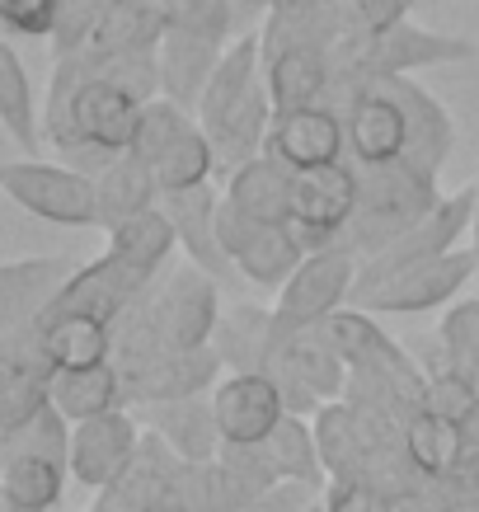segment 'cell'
I'll return each mask as SVG.
<instances>
[{
	"instance_id": "1",
	"label": "cell",
	"mask_w": 479,
	"mask_h": 512,
	"mask_svg": "<svg viewBox=\"0 0 479 512\" xmlns=\"http://www.w3.org/2000/svg\"><path fill=\"white\" fill-rule=\"evenodd\" d=\"M221 325V292L217 278L202 273L198 264H170L155 287L141 296L137 306L118 320V367L146 362L160 353H193V348H212Z\"/></svg>"
},
{
	"instance_id": "2",
	"label": "cell",
	"mask_w": 479,
	"mask_h": 512,
	"mask_svg": "<svg viewBox=\"0 0 479 512\" xmlns=\"http://www.w3.org/2000/svg\"><path fill=\"white\" fill-rule=\"evenodd\" d=\"M470 57H475L470 38L423 29L414 19H404V24H390L376 33H343L334 47V85H343V99H348L353 90H367V85L409 80L414 71L470 62Z\"/></svg>"
},
{
	"instance_id": "3",
	"label": "cell",
	"mask_w": 479,
	"mask_h": 512,
	"mask_svg": "<svg viewBox=\"0 0 479 512\" xmlns=\"http://www.w3.org/2000/svg\"><path fill=\"white\" fill-rule=\"evenodd\" d=\"M447 198L437 179L418 174L414 165H376V170H357V207L353 221L343 231V249L357 264L381 259L390 245H400L404 235L414 231L418 221L433 212L437 202Z\"/></svg>"
},
{
	"instance_id": "4",
	"label": "cell",
	"mask_w": 479,
	"mask_h": 512,
	"mask_svg": "<svg viewBox=\"0 0 479 512\" xmlns=\"http://www.w3.org/2000/svg\"><path fill=\"white\" fill-rule=\"evenodd\" d=\"M479 273L475 249H456L447 259H428V264H409L386 278H357L353 287V311L367 315H418L451 306V296Z\"/></svg>"
},
{
	"instance_id": "5",
	"label": "cell",
	"mask_w": 479,
	"mask_h": 512,
	"mask_svg": "<svg viewBox=\"0 0 479 512\" xmlns=\"http://www.w3.org/2000/svg\"><path fill=\"white\" fill-rule=\"evenodd\" d=\"M0 188L5 198L33 212L38 221L90 231L99 226V193L94 179L76 165H47V160H10L0 165Z\"/></svg>"
},
{
	"instance_id": "6",
	"label": "cell",
	"mask_w": 479,
	"mask_h": 512,
	"mask_svg": "<svg viewBox=\"0 0 479 512\" xmlns=\"http://www.w3.org/2000/svg\"><path fill=\"white\" fill-rule=\"evenodd\" d=\"M357 273H362V264H357L343 245L310 254L306 264L296 268V278L278 292V306H273L278 339H292V334L320 329V325H329L339 311H348V306H353Z\"/></svg>"
},
{
	"instance_id": "7",
	"label": "cell",
	"mask_w": 479,
	"mask_h": 512,
	"mask_svg": "<svg viewBox=\"0 0 479 512\" xmlns=\"http://www.w3.org/2000/svg\"><path fill=\"white\" fill-rule=\"evenodd\" d=\"M357 207V165L339 160L292 179V235L306 254L339 249Z\"/></svg>"
},
{
	"instance_id": "8",
	"label": "cell",
	"mask_w": 479,
	"mask_h": 512,
	"mask_svg": "<svg viewBox=\"0 0 479 512\" xmlns=\"http://www.w3.org/2000/svg\"><path fill=\"white\" fill-rule=\"evenodd\" d=\"M221 245H226L240 278L254 287H278V292L310 259L292 235V226H259V221L240 217L231 202H221Z\"/></svg>"
},
{
	"instance_id": "9",
	"label": "cell",
	"mask_w": 479,
	"mask_h": 512,
	"mask_svg": "<svg viewBox=\"0 0 479 512\" xmlns=\"http://www.w3.org/2000/svg\"><path fill=\"white\" fill-rule=\"evenodd\" d=\"M475 202H479L475 184L456 188L451 198H442L428 217L418 221L414 231L404 235L400 245H390L381 259L362 264L357 278H386V273H400V268H409V264H428V259H447V254H456L461 240L475 235Z\"/></svg>"
},
{
	"instance_id": "10",
	"label": "cell",
	"mask_w": 479,
	"mask_h": 512,
	"mask_svg": "<svg viewBox=\"0 0 479 512\" xmlns=\"http://www.w3.org/2000/svg\"><path fill=\"white\" fill-rule=\"evenodd\" d=\"M221 353L217 348H193V353H160L146 357V362H132V367H118L127 386V404H170V400H198V395H212V390L226 381L221 376Z\"/></svg>"
},
{
	"instance_id": "11",
	"label": "cell",
	"mask_w": 479,
	"mask_h": 512,
	"mask_svg": "<svg viewBox=\"0 0 479 512\" xmlns=\"http://www.w3.org/2000/svg\"><path fill=\"white\" fill-rule=\"evenodd\" d=\"M212 409L226 447H263L287 419L278 381L268 372H226V381L212 390Z\"/></svg>"
},
{
	"instance_id": "12",
	"label": "cell",
	"mask_w": 479,
	"mask_h": 512,
	"mask_svg": "<svg viewBox=\"0 0 479 512\" xmlns=\"http://www.w3.org/2000/svg\"><path fill=\"white\" fill-rule=\"evenodd\" d=\"M80 273L76 259L66 254H43V259H19L0 268V334L38 329L43 315L57 306L66 282Z\"/></svg>"
},
{
	"instance_id": "13",
	"label": "cell",
	"mask_w": 479,
	"mask_h": 512,
	"mask_svg": "<svg viewBox=\"0 0 479 512\" xmlns=\"http://www.w3.org/2000/svg\"><path fill=\"white\" fill-rule=\"evenodd\" d=\"M141 437L146 433L137 428V419L127 409L76 423V437H71V475H76V484L109 494L113 484L123 480V470L132 466V456L141 451Z\"/></svg>"
},
{
	"instance_id": "14",
	"label": "cell",
	"mask_w": 479,
	"mask_h": 512,
	"mask_svg": "<svg viewBox=\"0 0 479 512\" xmlns=\"http://www.w3.org/2000/svg\"><path fill=\"white\" fill-rule=\"evenodd\" d=\"M343 151H348V123H343L339 109H301V113H282L273 123V137H268V156L282 160L292 174H310L325 170V165H339Z\"/></svg>"
},
{
	"instance_id": "15",
	"label": "cell",
	"mask_w": 479,
	"mask_h": 512,
	"mask_svg": "<svg viewBox=\"0 0 479 512\" xmlns=\"http://www.w3.org/2000/svg\"><path fill=\"white\" fill-rule=\"evenodd\" d=\"M343 123H348V151L357 170L395 165L404 160V113L386 85H367L343 99Z\"/></svg>"
},
{
	"instance_id": "16",
	"label": "cell",
	"mask_w": 479,
	"mask_h": 512,
	"mask_svg": "<svg viewBox=\"0 0 479 512\" xmlns=\"http://www.w3.org/2000/svg\"><path fill=\"white\" fill-rule=\"evenodd\" d=\"M221 193L212 184L207 188H188V193H165L160 198V212L170 217L174 235H179V249H184L188 264H198L202 273L212 278H231L235 264L226 245H221Z\"/></svg>"
},
{
	"instance_id": "17",
	"label": "cell",
	"mask_w": 479,
	"mask_h": 512,
	"mask_svg": "<svg viewBox=\"0 0 479 512\" xmlns=\"http://www.w3.org/2000/svg\"><path fill=\"white\" fill-rule=\"evenodd\" d=\"M386 90L395 94V104H400V113H404V165H414L418 174L437 179L442 165L451 160V146H456V123H451V113L442 109L414 76L386 80Z\"/></svg>"
},
{
	"instance_id": "18",
	"label": "cell",
	"mask_w": 479,
	"mask_h": 512,
	"mask_svg": "<svg viewBox=\"0 0 479 512\" xmlns=\"http://www.w3.org/2000/svg\"><path fill=\"white\" fill-rule=\"evenodd\" d=\"M221 57H226V43L198 38L188 29H170L165 43H160V99H170L174 109L198 118V104L207 85H212V76H217Z\"/></svg>"
},
{
	"instance_id": "19",
	"label": "cell",
	"mask_w": 479,
	"mask_h": 512,
	"mask_svg": "<svg viewBox=\"0 0 479 512\" xmlns=\"http://www.w3.org/2000/svg\"><path fill=\"white\" fill-rule=\"evenodd\" d=\"M263 80L273 94V109L282 113H301V109H320L325 90L334 85V52L320 47H292L278 57H263Z\"/></svg>"
},
{
	"instance_id": "20",
	"label": "cell",
	"mask_w": 479,
	"mask_h": 512,
	"mask_svg": "<svg viewBox=\"0 0 479 512\" xmlns=\"http://www.w3.org/2000/svg\"><path fill=\"white\" fill-rule=\"evenodd\" d=\"M151 433L160 437L179 461H188V466H212L221 456V447H226V442H221V428H217L212 395L151 404Z\"/></svg>"
},
{
	"instance_id": "21",
	"label": "cell",
	"mask_w": 479,
	"mask_h": 512,
	"mask_svg": "<svg viewBox=\"0 0 479 512\" xmlns=\"http://www.w3.org/2000/svg\"><path fill=\"white\" fill-rule=\"evenodd\" d=\"M94 193H99V231H109V235L118 226H127L132 217H141V212H155L160 198H165L155 170L146 160L132 156V151L94 174Z\"/></svg>"
},
{
	"instance_id": "22",
	"label": "cell",
	"mask_w": 479,
	"mask_h": 512,
	"mask_svg": "<svg viewBox=\"0 0 479 512\" xmlns=\"http://www.w3.org/2000/svg\"><path fill=\"white\" fill-rule=\"evenodd\" d=\"M212 348L221 353L226 372H268V357L278 348V320H273L268 306L235 301V306L221 311Z\"/></svg>"
},
{
	"instance_id": "23",
	"label": "cell",
	"mask_w": 479,
	"mask_h": 512,
	"mask_svg": "<svg viewBox=\"0 0 479 512\" xmlns=\"http://www.w3.org/2000/svg\"><path fill=\"white\" fill-rule=\"evenodd\" d=\"M43 334V353L52 357L57 372H90V367H109L118 357V334L104 320L90 315H52L38 325Z\"/></svg>"
},
{
	"instance_id": "24",
	"label": "cell",
	"mask_w": 479,
	"mask_h": 512,
	"mask_svg": "<svg viewBox=\"0 0 479 512\" xmlns=\"http://www.w3.org/2000/svg\"><path fill=\"white\" fill-rule=\"evenodd\" d=\"M292 179L296 174L263 151L254 165L235 174L226 184V202L240 217L259 221V226H292Z\"/></svg>"
},
{
	"instance_id": "25",
	"label": "cell",
	"mask_w": 479,
	"mask_h": 512,
	"mask_svg": "<svg viewBox=\"0 0 479 512\" xmlns=\"http://www.w3.org/2000/svg\"><path fill=\"white\" fill-rule=\"evenodd\" d=\"M179 466L184 461L155 433H146L141 437V451L132 456V466L104 494V503H113V508H123V512H165V498H170V484L179 475Z\"/></svg>"
},
{
	"instance_id": "26",
	"label": "cell",
	"mask_w": 479,
	"mask_h": 512,
	"mask_svg": "<svg viewBox=\"0 0 479 512\" xmlns=\"http://www.w3.org/2000/svg\"><path fill=\"white\" fill-rule=\"evenodd\" d=\"M0 123L19 151L38 156V146L47 141L43 104H38V85L29 80V66L15 43H0Z\"/></svg>"
},
{
	"instance_id": "27",
	"label": "cell",
	"mask_w": 479,
	"mask_h": 512,
	"mask_svg": "<svg viewBox=\"0 0 479 512\" xmlns=\"http://www.w3.org/2000/svg\"><path fill=\"white\" fill-rule=\"evenodd\" d=\"M165 33H170V19L165 10L155 5V0H118L104 24L94 29L90 47L94 57H132V52H160L165 43Z\"/></svg>"
},
{
	"instance_id": "28",
	"label": "cell",
	"mask_w": 479,
	"mask_h": 512,
	"mask_svg": "<svg viewBox=\"0 0 479 512\" xmlns=\"http://www.w3.org/2000/svg\"><path fill=\"white\" fill-rule=\"evenodd\" d=\"M52 404L66 414V423H90V419H104V414L127 409V386H123L118 362L90 367V372H57Z\"/></svg>"
},
{
	"instance_id": "29",
	"label": "cell",
	"mask_w": 479,
	"mask_h": 512,
	"mask_svg": "<svg viewBox=\"0 0 479 512\" xmlns=\"http://www.w3.org/2000/svg\"><path fill=\"white\" fill-rule=\"evenodd\" d=\"M71 470L43 456H0V512H43L57 508Z\"/></svg>"
},
{
	"instance_id": "30",
	"label": "cell",
	"mask_w": 479,
	"mask_h": 512,
	"mask_svg": "<svg viewBox=\"0 0 479 512\" xmlns=\"http://www.w3.org/2000/svg\"><path fill=\"white\" fill-rule=\"evenodd\" d=\"M263 451H268V461H273L282 484H296V489H310V494H315V489L329 480L320 442H315V423L310 419H292V414H287V419L278 423V433L263 442Z\"/></svg>"
},
{
	"instance_id": "31",
	"label": "cell",
	"mask_w": 479,
	"mask_h": 512,
	"mask_svg": "<svg viewBox=\"0 0 479 512\" xmlns=\"http://www.w3.org/2000/svg\"><path fill=\"white\" fill-rule=\"evenodd\" d=\"M404 461H409V475H418V480H447L456 470V423L433 414L428 404L414 409L404 423Z\"/></svg>"
},
{
	"instance_id": "32",
	"label": "cell",
	"mask_w": 479,
	"mask_h": 512,
	"mask_svg": "<svg viewBox=\"0 0 479 512\" xmlns=\"http://www.w3.org/2000/svg\"><path fill=\"white\" fill-rule=\"evenodd\" d=\"M109 249L123 254L127 264H137L141 273L160 278V273L170 268L174 249H179V235H174L170 217L155 207V212H141V217H132L127 226H118V231L109 235Z\"/></svg>"
},
{
	"instance_id": "33",
	"label": "cell",
	"mask_w": 479,
	"mask_h": 512,
	"mask_svg": "<svg viewBox=\"0 0 479 512\" xmlns=\"http://www.w3.org/2000/svg\"><path fill=\"white\" fill-rule=\"evenodd\" d=\"M160 179V193H188V188H207L217 179V156H212V141L202 127H188L184 137L174 141L165 156L151 165Z\"/></svg>"
},
{
	"instance_id": "34",
	"label": "cell",
	"mask_w": 479,
	"mask_h": 512,
	"mask_svg": "<svg viewBox=\"0 0 479 512\" xmlns=\"http://www.w3.org/2000/svg\"><path fill=\"white\" fill-rule=\"evenodd\" d=\"M71 437H76V423H66L62 409L47 404L29 423L0 433V456H43V461H62L71 470Z\"/></svg>"
},
{
	"instance_id": "35",
	"label": "cell",
	"mask_w": 479,
	"mask_h": 512,
	"mask_svg": "<svg viewBox=\"0 0 479 512\" xmlns=\"http://www.w3.org/2000/svg\"><path fill=\"white\" fill-rule=\"evenodd\" d=\"M447 367L479 395V301H456L437 325Z\"/></svg>"
},
{
	"instance_id": "36",
	"label": "cell",
	"mask_w": 479,
	"mask_h": 512,
	"mask_svg": "<svg viewBox=\"0 0 479 512\" xmlns=\"http://www.w3.org/2000/svg\"><path fill=\"white\" fill-rule=\"evenodd\" d=\"M170 29H188L198 38H212V43H226L231 47V29L240 19V5L235 0H155Z\"/></svg>"
},
{
	"instance_id": "37",
	"label": "cell",
	"mask_w": 479,
	"mask_h": 512,
	"mask_svg": "<svg viewBox=\"0 0 479 512\" xmlns=\"http://www.w3.org/2000/svg\"><path fill=\"white\" fill-rule=\"evenodd\" d=\"M188 127H198V118L184 109H174L170 99H155V104H146L141 109V127H137V141H132V156L146 160V165H155V160L170 151L174 141L184 137Z\"/></svg>"
},
{
	"instance_id": "38",
	"label": "cell",
	"mask_w": 479,
	"mask_h": 512,
	"mask_svg": "<svg viewBox=\"0 0 479 512\" xmlns=\"http://www.w3.org/2000/svg\"><path fill=\"white\" fill-rule=\"evenodd\" d=\"M57 15H62V0H0V24L10 38H57Z\"/></svg>"
},
{
	"instance_id": "39",
	"label": "cell",
	"mask_w": 479,
	"mask_h": 512,
	"mask_svg": "<svg viewBox=\"0 0 479 512\" xmlns=\"http://www.w3.org/2000/svg\"><path fill=\"white\" fill-rule=\"evenodd\" d=\"M343 5V29L348 33H376L390 24H404L418 0H339Z\"/></svg>"
},
{
	"instance_id": "40",
	"label": "cell",
	"mask_w": 479,
	"mask_h": 512,
	"mask_svg": "<svg viewBox=\"0 0 479 512\" xmlns=\"http://www.w3.org/2000/svg\"><path fill=\"white\" fill-rule=\"evenodd\" d=\"M325 512H390V498L371 484H329Z\"/></svg>"
},
{
	"instance_id": "41",
	"label": "cell",
	"mask_w": 479,
	"mask_h": 512,
	"mask_svg": "<svg viewBox=\"0 0 479 512\" xmlns=\"http://www.w3.org/2000/svg\"><path fill=\"white\" fill-rule=\"evenodd\" d=\"M456 470H479V400L456 419Z\"/></svg>"
},
{
	"instance_id": "42",
	"label": "cell",
	"mask_w": 479,
	"mask_h": 512,
	"mask_svg": "<svg viewBox=\"0 0 479 512\" xmlns=\"http://www.w3.org/2000/svg\"><path fill=\"white\" fill-rule=\"evenodd\" d=\"M310 508V489H296V484H282L273 498H263L259 508L249 512H306Z\"/></svg>"
},
{
	"instance_id": "43",
	"label": "cell",
	"mask_w": 479,
	"mask_h": 512,
	"mask_svg": "<svg viewBox=\"0 0 479 512\" xmlns=\"http://www.w3.org/2000/svg\"><path fill=\"white\" fill-rule=\"evenodd\" d=\"M479 188V184H475ZM470 249H475V259H479V202H475V235H470Z\"/></svg>"
},
{
	"instance_id": "44",
	"label": "cell",
	"mask_w": 479,
	"mask_h": 512,
	"mask_svg": "<svg viewBox=\"0 0 479 512\" xmlns=\"http://www.w3.org/2000/svg\"><path fill=\"white\" fill-rule=\"evenodd\" d=\"M90 512H123V508H113V503H104V498H99V503H94Z\"/></svg>"
},
{
	"instance_id": "45",
	"label": "cell",
	"mask_w": 479,
	"mask_h": 512,
	"mask_svg": "<svg viewBox=\"0 0 479 512\" xmlns=\"http://www.w3.org/2000/svg\"><path fill=\"white\" fill-rule=\"evenodd\" d=\"M43 512H57V508H43Z\"/></svg>"
},
{
	"instance_id": "46",
	"label": "cell",
	"mask_w": 479,
	"mask_h": 512,
	"mask_svg": "<svg viewBox=\"0 0 479 512\" xmlns=\"http://www.w3.org/2000/svg\"><path fill=\"white\" fill-rule=\"evenodd\" d=\"M437 5H447V0H437Z\"/></svg>"
}]
</instances>
